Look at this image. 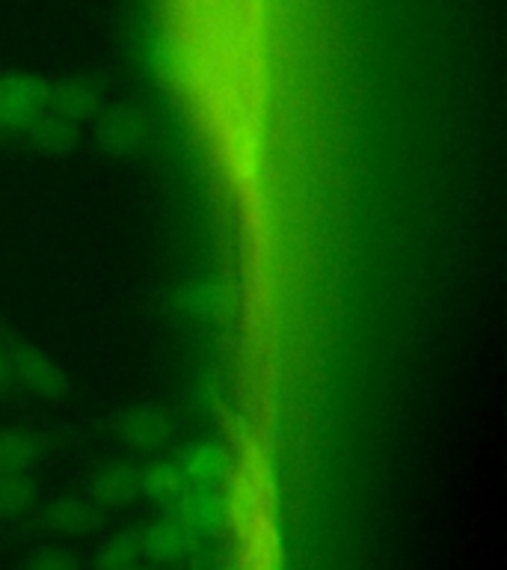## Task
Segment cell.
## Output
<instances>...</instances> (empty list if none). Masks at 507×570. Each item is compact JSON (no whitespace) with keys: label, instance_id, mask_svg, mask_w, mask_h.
Listing matches in <instances>:
<instances>
[{"label":"cell","instance_id":"10","mask_svg":"<svg viewBox=\"0 0 507 570\" xmlns=\"http://www.w3.org/2000/svg\"><path fill=\"white\" fill-rule=\"evenodd\" d=\"M178 463V470L185 475L187 490H213L226 479V452H222L217 443H196L190 445L185 454H181V461Z\"/></svg>","mask_w":507,"mask_h":570},{"label":"cell","instance_id":"11","mask_svg":"<svg viewBox=\"0 0 507 570\" xmlns=\"http://www.w3.org/2000/svg\"><path fill=\"white\" fill-rule=\"evenodd\" d=\"M231 303V288L226 283H217V279H205V283L190 285L181 297V306H185L187 315H193L196 321H220L229 315Z\"/></svg>","mask_w":507,"mask_h":570},{"label":"cell","instance_id":"13","mask_svg":"<svg viewBox=\"0 0 507 570\" xmlns=\"http://www.w3.org/2000/svg\"><path fill=\"white\" fill-rule=\"evenodd\" d=\"M185 475H181L176 461H155L140 470V493H146L155 502L176 505L178 499L185 497Z\"/></svg>","mask_w":507,"mask_h":570},{"label":"cell","instance_id":"18","mask_svg":"<svg viewBox=\"0 0 507 570\" xmlns=\"http://www.w3.org/2000/svg\"><path fill=\"white\" fill-rule=\"evenodd\" d=\"M128 570H149L146 564H137V568H128Z\"/></svg>","mask_w":507,"mask_h":570},{"label":"cell","instance_id":"4","mask_svg":"<svg viewBox=\"0 0 507 570\" xmlns=\"http://www.w3.org/2000/svg\"><path fill=\"white\" fill-rule=\"evenodd\" d=\"M116 434L133 452H160L172 436V419L158 404H140L125 410L116 422Z\"/></svg>","mask_w":507,"mask_h":570},{"label":"cell","instance_id":"17","mask_svg":"<svg viewBox=\"0 0 507 570\" xmlns=\"http://www.w3.org/2000/svg\"><path fill=\"white\" fill-rule=\"evenodd\" d=\"M16 386V365H12V345L0 338V395Z\"/></svg>","mask_w":507,"mask_h":570},{"label":"cell","instance_id":"5","mask_svg":"<svg viewBox=\"0 0 507 570\" xmlns=\"http://www.w3.org/2000/svg\"><path fill=\"white\" fill-rule=\"evenodd\" d=\"M39 520H42V525L51 534H60V538H83V534L98 529L101 508L89 497L62 493V497H53L51 502H44Z\"/></svg>","mask_w":507,"mask_h":570},{"label":"cell","instance_id":"3","mask_svg":"<svg viewBox=\"0 0 507 570\" xmlns=\"http://www.w3.org/2000/svg\"><path fill=\"white\" fill-rule=\"evenodd\" d=\"M12 365H16V386H24L39 399H62L69 390V377L42 347L30 342L12 345Z\"/></svg>","mask_w":507,"mask_h":570},{"label":"cell","instance_id":"8","mask_svg":"<svg viewBox=\"0 0 507 570\" xmlns=\"http://www.w3.org/2000/svg\"><path fill=\"white\" fill-rule=\"evenodd\" d=\"M196 541H199V532L181 514L160 517L158 523H151L142 532L146 559L155 561H181L193 550Z\"/></svg>","mask_w":507,"mask_h":570},{"label":"cell","instance_id":"9","mask_svg":"<svg viewBox=\"0 0 507 570\" xmlns=\"http://www.w3.org/2000/svg\"><path fill=\"white\" fill-rule=\"evenodd\" d=\"M30 149H36L39 155H48V158H62L69 155L80 140V125H74L66 116L53 114L44 107L42 114L36 116V122L24 131Z\"/></svg>","mask_w":507,"mask_h":570},{"label":"cell","instance_id":"12","mask_svg":"<svg viewBox=\"0 0 507 570\" xmlns=\"http://www.w3.org/2000/svg\"><path fill=\"white\" fill-rule=\"evenodd\" d=\"M42 454V440L21 428H3L0 431V475L27 472Z\"/></svg>","mask_w":507,"mask_h":570},{"label":"cell","instance_id":"16","mask_svg":"<svg viewBox=\"0 0 507 570\" xmlns=\"http://www.w3.org/2000/svg\"><path fill=\"white\" fill-rule=\"evenodd\" d=\"M21 570H78V561L66 550L51 547V550H39L36 556H30Z\"/></svg>","mask_w":507,"mask_h":570},{"label":"cell","instance_id":"1","mask_svg":"<svg viewBox=\"0 0 507 570\" xmlns=\"http://www.w3.org/2000/svg\"><path fill=\"white\" fill-rule=\"evenodd\" d=\"M48 107V83L36 75L0 78V137L24 134Z\"/></svg>","mask_w":507,"mask_h":570},{"label":"cell","instance_id":"15","mask_svg":"<svg viewBox=\"0 0 507 570\" xmlns=\"http://www.w3.org/2000/svg\"><path fill=\"white\" fill-rule=\"evenodd\" d=\"M36 502V484L27 472L0 475V520L27 514Z\"/></svg>","mask_w":507,"mask_h":570},{"label":"cell","instance_id":"7","mask_svg":"<svg viewBox=\"0 0 507 570\" xmlns=\"http://www.w3.org/2000/svg\"><path fill=\"white\" fill-rule=\"evenodd\" d=\"M137 497H140V470L133 463H105L89 479V499L98 508H125Z\"/></svg>","mask_w":507,"mask_h":570},{"label":"cell","instance_id":"2","mask_svg":"<svg viewBox=\"0 0 507 570\" xmlns=\"http://www.w3.org/2000/svg\"><path fill=\"white\" fill-rule=\"evenodd\" d=\"M149 137V122L140 107L116 105L101 114L96 122V142L98 149L110 158H128L146 146Z\"/></svg>","mask_w":507,"mask_h":570},{"label":"cell","instance_id":"14","mask_svg":"<svg viewBox=\"0 0 507 570\" xmlns=\"http://www.w3.org/2000/svg\"><path fill=\"white\" fill-rule=\"evenodd\" d=\"M146 561L142 532H119L107 538L96 556V570H128Z\"/></svg>","mask_w":507,"mask_h":570},{"label":"cell","instance_id":"6","mask_svg":"<svg viewBox=\"0 0 507 570\" xmlns=\"http://www.w3.org/2000/svg\"><path fill=\"white\" fill-rule=\"evenodd\" d=\"M101 105V83L89 75L62 78L57 87H48V110L66 116L74 125H83L98 114Z\"/></svg>","mask_w":507,"mask_h":570}]
</instances>
